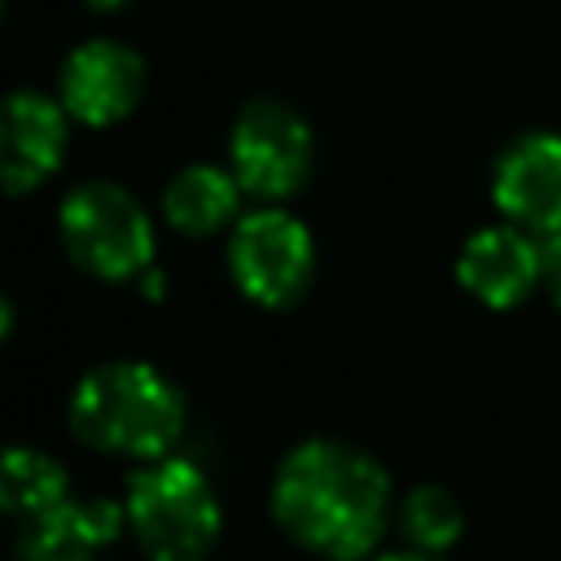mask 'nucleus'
Returning <instances> with one entry per match:
<instances>
[{"label":"nucleus","instance_id":"1","mask_svg":"<svg viewBox=\"0 0 561 561\" xmlns=\"http://www.w3.org/2000/svg\"><path fill=\"white\" fill-rule=\"evenodd\" d=\"M386 469L337 438L294 447L272 486V513L302 548L329 561H359L386 526Z\"/></svg>","mask_w":561,"mask_h":561},{"label":"nucleus","instance_id":"2","mask_svg":"<svg viewBox=\"0 0 561 561\" xmlns=\"http://www.w3.org/2000/svg\"><path fill=\"white\" fill-rule=\"evenodd\" d=\"M70 425L96 451L153 460L180 438L184 399L158 368L118 359L92 368L75 386Z\"/></svg>","mask_w":561,"mask_h":561},{"label":"nucleus","instance_id":"3","mask_svg":"<svg viewBox=\"0 0 561 561\" xmlns=\"http://www.w3.org/2000/svg\"><path fill=\"white\" fill-rule=\"evenodd\" d=\"M127 526L153 561H202L219 539V500L197 465L162 460L131 478Z\"/></svg>","mask_w":561,"mask_h":561},{"label":"nucleus","instance_id":"4","mask_svg":"<svg viewBox=\"0 0 561 561\" xmlns=\"http://www.w3.org/2000/svg\"><path fill=\"white\" fill-rule=\"evenodd\" d=\"M57 228H61L70 259L101 280H127V276L145 272V263L153 254L149 215L140 210V202L127 188H118L110 180L79 184L61 202Z\"/></svg>","mask_w":561,"mask_h":561},{"label":"nucleus","instance_id":"5","mask_svg":"<svg viewBox=\"0 0 561 561\" xmlns=\"http://www.w3.org/2000/svg\"><path fill=\"white\" fill-rule=\"evenodd\" d=\"M232 175L254 197H289L311 171V131L285 101H250L228 136Z\"/></svg>","mask_w":561,"mask_h":561},{"label":"nucleus","instance_id":"6","mask_svg":"<svg viewBox=\"0 0 561 561\" xmlns=\"http://www.w3.org/2000/svg\"><path fill=\"white\" fill-rule=\"evenodd\" d=\"M232 280L263 307H289L302 298L316 272L311 232L285 210H254L237 224L228 245Z\"/></svg>","mask_w":561,"mask_h":561},{"label":"nucleus","instance_id":"7","mask_svg":"<svg viewBox=\"0 0 561 561\" xmlns=\"http://www.w3.org/2000/svg\"><path fill=\"white\" fill-rule=\"evenodd\" d=\"M145 92V61L118 39H88L61 66V105L88 123L110 127L136 110Z\"/></svg>","mask_w":561,"mask_h":561},{"label":"nucleus","instance_id":"8","mask_svg":"<svg viewBox=\"0 0 561 561\" xmlns=\"http://www.w3.org/2000/svg\"><path fill=\"white\" fill-rule=\"evenodd\" d=\"M495 202L526 232H561V136L526 131L495 158Z\"/></svg>","mask_w":561,"mask_h":561},{"label":"nucleus","instance_id":"9","mask_svg":"<svg viewBox=\"0 0 561 561\" xmlns=\"http://www.w3.org/2000/svg\"><path fill=\"white\" fill-rule=\"evenodd\" d=\"M460 285L486 307H513L543 280V250L513 224V228H482L465 241L456 263Z\"/></svg>","mask_w":561,"mask_h":561},{"label":"nucleus","instance_id":"10","mask_svg":"<svg viewBox=\"0 0 561 561\" xmlns=\"http://www.w3.org/2000/svg\"><path fill=\"white\" fill-rule=\"evenodd\" d=\"M66 105L39 92H13L4 105V188L26 193L48 180L66 153Z\"/></svg>","mask_w":561,"mask_h":561},{"label":"nucleus","instance_id":"11","mask_svg":"<svg viewBox=\"0 0 561 561\" xmlns=\"http://www.w3.org/2000/svg\"><path fill=\"white\" fill-rule=\"evenodd\" d=\"M127 508L105 500H61L48 513L26 517L18 539L22 561H96V552L118 535Z\"/></svg>","mask_w":561,"mask_h":561},{"label":"nucleus","instance_id":"12","mask_svg":"<svg viewBox=\"0 0 561 561\" xmlns=\"http://www.w3.org/2000/svg\"><path fill=\"white\" fill-rule=\"evenodd\" d=\"M237 197H241V180L232 171L184 167L167 184L162 210H167V224L180 228L184 237H206V232H219L237 215Z\"/></svg>","mask_w":561,"mask_h":561},{"label":"nucleus","instance_id":"13","mask_svg":"<svg viewBox=\"0 0 561 561\" xmlns=\"http://www.w3.org/2000/svg\"><path fill=\"white\" fill-rule=\"evenodd\" d=\"M4 508L13 517H35V513H48L66 500V469L57 460H48L44 451H26V447H13L4 456Z\"/></svg>","mask_w":561,"mask_h":561},{"label":"nucleus","instance_id":"14","mask_svg":"<svg viewBox=\"0 0 561 561\" xmlns=\"http://www.w3.org/2000/svg\"><path fill=\"white\" fill-rule=\"evenodd\" d=\"M460 526H465V513L451 500V491H443V486H416L399 508V530L421 552H438V548L456 543Z\"/></svg>","mask_w":561,"mask_h":561},{"label":"nucleus","instance_id":"15","mask_svg":"<svg viewBox=\"0 0 561 561\" xmlns=\"http://www.w3.org/2000/svg\"><path fill=\"white\" fill-rule=\"evenodd\" d=\"M543 285H548L552 302L561 307V232H552V241L543 245Z\"/></svg>","mask_w":561,"mask_h":561},{"label":"nucleus","instance_id":"16","mask_svg":"<svg viewBox=\"0 0 561 561\" xmlns=\"http://www.w3.org/2000/svg\"><path fill=\"white\" fill-rule=\"evenodd\" d=\"M381 561H434V557H425V552L416 548V552H394V557H381Z\"/></svg>","mask_w":561,"mask_h":561},{"label":"nucleus","instance_id":"17","mask_svg":"<svg viewBox=\"0 0 561 561\" xmlns=\"http://www.w3.org/2000/svg\"><path fill=\"white\" fill-rule=\"evenodd\" d=\"M88 4H92V9H105V13H110V9H123L127 0H88Z\"/></svg>","mask_w":561,"mask_h":561}]
</instances>
